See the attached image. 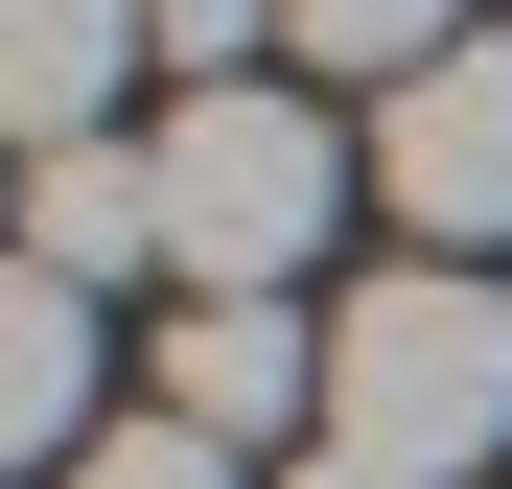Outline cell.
Returning a JSON list of instances; mask_svg holds the SVG:
<instances>
[{
	"label": "cell",
	"instance_id": "obj_10",
	"mask_svg": "<svg viewBox=\"0 0 512 489\" xmlns=\"http://www.w3.org/2000/svg\"><path fill=\"white\" fill-rule=\"evenodd\" d=\"M140 24H163V70H187V94H233V47L280 24V0H140Z\"/></svg>",
	"mask_w": 512,
	"mask_h": 489
},
{
	"label": "cell",
	"instance_id": "obj_3",
	"mask_svg": "<svg viewBox=\"0 0 512 489\" xmlns=\"http://www.w3.org/2000/svg\"><path fill=\"white\" fill-rule=\"evenodd\" d=\"M373 210L419 233V257H489L512 233V24H466L443 70L373 94Z\"/></svg>",
	"mask_w": 512,
	"mask_h": 489
},
{
	"label": "cell",
	"instance_id": "obj_6",
	"mask_svg": "<svg viewBox=\"0 0 512 489\" xmlns=\"http://www.w3.org/2000/svg\"><path fill=\"white\" fill-rule=\"evenodd\" d=\"M163 24H140V0H0V140H117V70H140Z\"/></svg>",
	"mask_w": 512,
	"mask_h": 489
},
{
	"label": "cell",
	"instance_id": "obj_5",
	"mask_svg": "<svg viewBox=\"0 0 512 489\" xmlns=\"http://www.w3.org/2000/svg\"><path fill=\"white\" fill-rule=\"evenodd\" d=\"M24 466H94V280L0 257V489Z\"/></svg>",
	"mask_w": 512,
	"mask_h": 489
},
{
	"label": "cell",
	"instance_id": "obj_8",
	"mask_svg": "<svg viewBox=\"0 0 512 489\" xmlns=\"http://www.w3.org/2000/svg\"><path fill=\"white\" fill-rule=\"evenodd\" d=\"M280 47H326V70H373V94H396V70L466 47V0H280Z\"/></svg>",
	"mask_w": 512,
	"mask_h": 489
},
{
	"label": "cell",
	"instance_id": "obj_9",
	"mask_svg": "<svg viewBox=\"0 0 512 489\" xmlns=\"http://www.w3.org/2000/svg\"><path fill=\"white\" fill-rule=\"evenodd\" d=\"M47 489H256L210 420H163V396H140V420H94V466H47Z\"/></svg>",
	"mask_w": 512,
	"mask_h": 489
},
{
	"label": "cell",
	"instance_id": "obj_7",
	"mask_svg": "<svg viewBox=\"0 0 512 489\" xmlns=\"http://www.w3.org/2000/svg\"><path fill=\"white\" fill-rule=\"evenodd\" d=\"M24 257L47 280H140L163 257V140H47L24 163Z\"/></svg>",
	"mask_w": 512,
	"mask_h": 489
},
{
	"label": "cell",
	"instance_id": "obj_1",
	"mask_svg": "<svg viewBox=\"0 0 512 489\" xmlns=\"http://www.w3.org/2000/svg\"><path fill=\"white\" fill-rule=\"evenodd\" d=\"M326 443H373V466H419V489H466V466L512 443V303H489L466 257L350 280V303H326Z\"/></svg>",
	"mask_w": 512,
	"mask_h": 489
},
{
	"label": "cell",
	"instance_id": "obj_11",
	"mask_svg": "<svg viewBox=\"0 0 512 489\" xmlns=\"http://www.w3.org/2000/svg\"><path fill=\"white\" fill-rule=\"evenodd\" d=\"M280 489H419V466H373V443H303V466H280Z\"/></svg>",
	"mask_w": 512,
	"mask_h": 489
},
{
	"label": "cell",
	"instance_id": "obj_2",
	"mask_svg": "<svg viewBox=\"0 0 512 489\" xmlns=\"http://www.w3.org/2000/svg\"><path fill=\"white\" fill-rule=\"evenodd\" d=\"M326 210H350V140H326L303 94H187L163 117V257H187V303H280L326 257Z\"/></svg>",
	"mask_w": 512,
	"mask_h": 489
},
{
	"label": "cell",
	"instance_id": "obj_4",
	"mask_svg": "<svg viewBox=\"0 0 512 489\" xmlns=\"http://www.w3.org/2000/svg\"><path fill=\"white\" fill-rule=\"evenodd\" d=\"M163 420H210L233 466L256 443H326V326L303 303H187L163 326Z\"/></svg>",
	"mask_w": 512,
	"mask_h": 489
},
{
	"label": "cell",
	"instance_id": "obj_12",
	"mask_svg": "<svg viewBox=\"0 0 512 489\" xmlns=\"http://www.w3.org/2000/svg\"><path fill=\"white\" fill-rule=\"evenodd\" d=\"M0 210H24V187H0ZM0 257H24V233H0Z\"/></svg>",
	"mask_w": 512,
	"mask_h": 489
}]
</instances>
